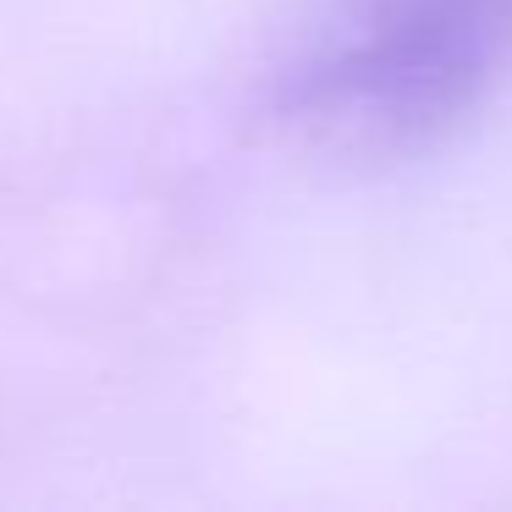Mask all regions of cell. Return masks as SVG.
Returning <instances> with one entry per match:
<instances>
[{
  "label": "cell",
  "mask_w": 512,
  "mask_h": 512,
  "mask_svg": "<svg viewBox=\"0 0 512 512\" xmlns=\"http://www.w3.org/2000/svg\"><path fill=\"white\" fill-rule=\"evenodd\" d=\"M512 72V0H347L276 100L325 160H408L468 122Z\"/></svg>",
  "instance_id": "obj_1"
}]
</instances>
